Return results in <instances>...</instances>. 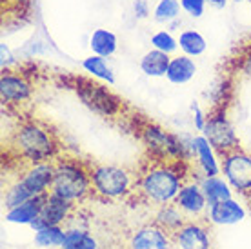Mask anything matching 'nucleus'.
<instances>
[{"instance_id": "f257e3e1", "label": "nucleus", "mask_w": 251, "mask_h": 249, "mask_svg": "<svg viewBox=\"0 0 251 249\" xmlns=\"http://www.w3.org/2000/svg\"><path fill=\"white\" fill-rule=\"evenodd\" d=\"M135 191L127 202L137 200L144 206L160 207L173 202L186 180H189L188 160H175L146 153L138 166Z\"/></svg>"}, {"instance_id": "f03ea898", "label": "nucleus", "mask_w": 251, "mask_h": 249, "mask_svg": "<svg viewBox=\"0 0 251 249\" xmlns=\"http://www.w3.org/2000/svg\"><path fill=\"white\" fill-rule=\"evenodd\" d=\"M9 151L19 160L20 168L53 162L62 155V140L51 124L35 117H25L13 127Z\"/></svg>"}, {"instance_id": "7ed1b4c3", "label": "nucleus", "mask_w": 251, "mask_h": 249, "mask_svg": "<svg viewBox=\"0 0 251 249\" xmlns=\"http://www.w3.org/2000/svg\"><path fill=\"white\" fill-rule=\"evenodd\" d=\"M50 191L75 204L93 199V186L89 178L88 160L62 153L55 160V178H53V186Z\"/></svg>"}, {"instance_id": "20e7f679", "label": "nucleus", "mask_w": 251, "mask_h": 249, "mask_svg": "<svg viewBox=\"0 0 251 249\" xmlns=\"http://www.w3.org/2000/svg\"><path fill=\"white\" fill-rule=\"evenodd\" d=\"M126 117L129 119V125L135 129V135L148 148V153L164 156V158H175V160H189L191 158V153H189V151H193L191 142H189V146H186L176 135L166 131L155 122H151L144 115L133 113V115H126Z\"/></svg>"}, {"instance_id": "39448f33", "label": "nucleus", "mask_w": 251, "mask_h": 249, "mask_svg": "<svg viewBox=\"0 0 251 249\" xmlns=\"http://www.w3.org/2000/svg\"><path fill=\"white\" fill-rule=\"evenodd\" d=\"M88 169L93 186V199H100L106 202L129 200L135 191L137 173L129 171L127 168L88 160Z\"/></svg>"}, {"instance_id": "423d86ee", "label": "nucleus", "mask_w": 251, "mask_h": 249, "mask_svg": "<svg viewBox=\"0 0 251 249\" xmlns=\"http://www.w3.org/2000/svg\"><path fill=\"white\" fill-rule=\"evenodd\" d=\"M64 84L73 89L78 99L95 113H99L106 119L113 117H126V104L124 100L117 97L113 91H109L106 86H102L99 82L88 80L82 76H68Z\"/></svg>"}, {"instance_id": "0eeeda50", "label": "nucleus", "mask_w": 251, "mask_h": 249, "mask_svg": "<svg viewBox=\"0 0 251 249\" xmlns=\"http://www.w3.org/2000/svg\"><path fill=\"white\" fill-rule=\"evenodd\" d=\"M220 158H222V173L226 176L227 184L233 189H237V193L242 195L251 207V155L240 146L239 149Z\"/></svg>"}, {"instance_id": "6e6552de", "label": "nucleus", "mask_w": 251, "mask_h": 249, "mask_svg": "<svg viewBox=\"0 0 251 249\" xmlns=\"http://www.w3.org/2000/svg\"><path fill=\"white\" fill-rule=\"evenodd\" d=\"M171 235L157 222H146L122 233L120 249H171Z\"/></svg>"}, {"instance_id": "1a4fd4ad", "label": "nucleus", "mask_w": 251, "mask_h": 249, "mask_svg": "<svg viewBox=\"0 0 251 249\" xmlns=\"http://www.w3.org/2000/svg\"><path fill=\"white\" fill-rule=\"evenodd\" d=\"M202 133H204V137L207 138V142L211 144V148L219 156H224L240 148L239 137L235 135V129L227 122L224 113L207 115L206 125H204Z\"/></svg>"}, {"instance_id": "9d476101", "label": "nucleus", "mask_w": 251, "mask_h": 249, "mask_svg": "<svg viewBox=\"0 0 251 249\" xmlns=\"http://www.w3.org/2000/svg\"><path fill=\"white\" fill-rule=\"evenodd\" d=\"M211 220L188 218L186 224L171 235L173 248L176 249H213L211 242Z\"/></svg>"}, {"instance_id": "9b49d317", "label": "nucleus", "mask_w": 251, "mask_h": 249, "mask_svg": "<svg viewBox=\"0 0 251 249\" xmlns=\"http://www.w3.org/2000/svg\"><path fill=\"white\" fill-rule=\"evenodd\" d=\"M33 80L29 75L17 68L2 69L0 75V97L2 102L7 106H20L31 99L33 95Z\"/></svg>"}, {"instance_id": "f8f14e48", "label": "nucleus", "mask_w": 251, "mask_h": 249, "mask_svg": "<svg viewBox=\"0 0 251 249\" xmlns=\"http://www.w3.org/2000/svg\"><path fill=\"white\" fill-rule=\"evenodd\" d=\"M76 207L78 204L50 191L46 195L44 206L38 213V217L31 222V225L35 229H42L46 225H64L69 220V217L75 213Z\"/></svg>"}, {"instance_id": "ddd939ff", "label": "nucleus", "mask_w": 251, "mask_h": 249, "mask_svg": "<svg viewBox=\"0 0 251 249\" xmlns=\"http://www.w3.org/2000/svg\"><path fill=\"white\" fill-rule=\"evenodd\" d=\"M15 178L22 182V186L33 197L48 193L51 186H53V178H55V160L53 162L31 164V166L20 168V173Z\"/></svg>"}, {"instance_id": "4468645a", "label": "nucleus", "mask_w": 251, "mask_h": 249, "mask_svg": "<svg viewBox=\"0 0 251 249\" xmlns=\"http://www.w3.org/2000/svg\"><path fill=\"white\" fill-rule=\"evenodd\" d=\"M173 202L182 209L188 218H207L209 204L206 200V195L202 191L201 184L193 182L191 178L184 182Z\"/></svg>"}, {"instance_id": "2eb2a0df", "label": "nucleus", "mask_w": 251, "mask_h": 249, "mask_svg": "<svg viewBox=\"0 0 251 249\" xmlns=\"http://www.w3.org/2000/svg\"><path fill=\"white\" fill-rule=\"evenodd\" d=\"M207 218L215 224H235L244 218V209L239 206V202L227 199L211 204L207 209Z\"/></svg>"}, {"instance_id": "dca6fc26", "label": "nucleus", "mask_w": 251, "mask_h": 249, "mask_svg": "<svg viewBox=\"0 0 251 249\" xmlns=\"http://www.w3.org/2000/svg\"><path fill=\"white\" fill-rule=\"evenodd\" d=\"M191 148H193V155L197 158L199 168L206 176H217L219 174V164L213 156V148L207 142L206 137H195L191 138Z\"/></svg>"}, {"instance_id": "f3484780", "label": "nucleus", "mask_w": 251, "mask_h": 249, "mask_svg": "<svg viewBox=\"0 0 251 249\" xmlns=\"http://www.w3.org/2000/svg\"><path fill=\"white\" fill-rule=\"evenodd\" d=\"M197 73V64H195L193 56L189 55H176L171 56L170 68H168V73H166V78L171 82V84H186L195 76Z\"/></svg>"}, {"instance_id": "a211bd4d", "label": "nucleus", "mask_w": 251, "mask_h": 249, "mask_svg": "<svg viewBox=\"0 0 251 249\" xmlns=\"http://www.w3.org/2000/svg\"><path fill=\"white\" fill-rule=\"evenodd\" d=\"M188 217L184 215V211L176 206L175 202H170V204H164V206L157 207V213H155V220L164 231H168L170 235H173L180 225L186 224Z\"/></svg>"}, {"instance_id": "6ab92c4d", "label": "nucleus", "mask_w": 251, "mask_h": 249, "mask_svg": "<svg viewBox=\"0 0 251 249\" xmlns=\"http://www.w3.org/2000/svg\"><path fill=\"white\" fill-rule=\"evenodd\" d=\"M48 193H50V191H48ZM48 193L38 195V197H35V199L27 200V202H24V204H20V206L9 209L7 215H6V218L9 220V222L31 224L33 220L38 217V213H40L42 206H44V200H46V195Z\"/></svg>"}, {"instance_id": "aec40b11", "label": "nucleus", "mask_w": 251, "mask_h": 249, "mask_svg": "<svg viewBox=\"0 0 251 249\" xmlns=\"http://www.w3.org/2000/svg\"><path fill=\"white\" fill-rule=\"evenodd\" d=\"M171 56L164 51L151 50L140 58V69L148 76H166L170 68Z\"/></svg>"}, {"instance_id": "412c9836", "label": "nucleus", "mask_w": 251, "mask_h": 249, "mask_svg": "<svg viewBox=\"0 0 251 249\" xmlns=\"http://www.w3.org/2000/svg\"><path fill=\"white\" fill-rule=\"evenodd\" d=\"M89 46H91V51L93 55L99 56H111L115 55L117 51V35L107 29H95L91 33V38H89Z\"/></svg>"}, {"instance_id": "4be33fe9", "label": "nucleus", "mask_w": 251, "mask_h": 249, "mask_svg": "<svg viewBox=\"0 0 251 249\" xmlns=\"http://www.w3.org/2000/svg\"><path fill=\"white\" fill-rule=\"evenodd\" d=\"M66 229V238L60 249H100L99 242L89 235L88 229L82 227H64Z\"/></svg>"}, {"instance_id": "5701e85b", "label": "nucleus", "mask_w": 251, "mask_h": 249, "mask_svg": "<svg viewBox=\"0 0 251 249\" xmlns=\"http://www.w3.org/2000/svg\"><path fill=\"white\" fill-rule=\"evenodd\" d=\"M201 187L204 195H206L207 204H217V202H222V200L231 199V191H229V186L227 182H224L219 176H206L201 180Z\"/></svg>"}, {"instance_id": "b1692460", "label": "nucleus", "mask_w": 251, "mask_h": 249, "mask_svg": "<svg viewBox=\"0 0 251 249\" xmlns=\"http://www.w3.org/2000/svg\"><path fill=\"white\" fill-rule=\"evenodd\" d=\"M176 40H178V48L182 50L184 55L189 56H201L207 48L206 38L195 29H184Z\"/></svg>"}, {"instance_id": "393cba45", "label": "nucleus", "mask_w": 251, "mask_h": 249, "mask_svg": "<svg viewBox=\"0 0 251 249\" xmlns=\"http://www.w3.org/2000/svg\"><path fill=\"white\" fill-rule=\"evenodd\" d=\"M66 229L62 225H46L42 229H37L35 244L40 248H62Z\"/></svg>"}, {"instance_id": "a878e982", "label": "nucleus", "mask_w": 251, "mask_h": 249, "mask_svg": "<svg viewBox=\"0 0 251 249\" xmlns=\"http://www.w3.org/2000/svg\"><path fill=\"white\" fill-rule=\"evenodd\" d=\"M82 68L86 69L88 73H91L93 76H97V78L106 80L107 84H115L113 71H111V68L106 64L104 56L91 55V56H88V58H84V60H82Z\"/></svg>"}, {"instance_id": "bb28decb", "label": "nucleus", "mask_w": 251, "mask_h": 249, "mask_svg": "<svg viewBox=\"0 0 251 249\" xmlns=\"http://www.w3.org/2000/svg\"><path fill=\"white\" fill-rule=\"evenodd\" d=\"M180 0H158V4L153 9V19L160 24H171L180 17Z\"/></svg>"}, {"instance_id": "cd10ccee", "label": "nucleus", "mask_w": 251, "mask_h": 249, "mask_svg": "<svg viewBox=\"0 0 251 249\" xmlns=\"http://www.w3.org/2000/svg\"><path fill=\"white\" fill-rule=\"evenodd\" d=\"M33 0H2V15H4V22L6 19H17L20 20L25 17L29 9H31Z\"/></svg>"}, {"instance_id": "c85d7f7f", "label": "nucleus", "mask_w": 251, "mask_h": 249, "mask_svg": "<svg viewBox=\"0 0 251 249\" xmlns=\"http://www.w3.org/2000/svg\"><path fill=\"white\" fill-rule=\"evenodd\" d=\"M151 46H153V50L164 51V53L171 55L178 50V40L170 31H157L151 37Z\"/></svg>"}, {"instance_id": "c756f323", "label": "nucleus", "mask_w": 251, "mask_h": 249, "mask_svg": "<svg viewBox=\"0 0 251 249\" xmlns=\"http://www.w3.org/2000/svg\"><path fill=\"white\" fill-rule=\"evenodd\" d=\"M206 2L207 0H180L182 11L188 13L193 19H201L204 11H206Z\"/></svg>"}, {"instance_id": "7c9ffc66", "label": "nucleus", "mask_w": 251, "mask_h": 249, "mask_svg": "<svg viewBox=\"0 0 251 249\" xmlns=\"http://www.w3.org/2000/svg\"><path fill=\"white\" fill-rule=\"evenodd\" d=\"M133 13H135V17L140 20L148 19L151 13L148 0H133Z\"/></svg>"}, {"instance_id": "2f4dec72", "label": "nucleus", "mask_w": 251, "mask_h": 249, "mask_svg": "<svg viewBox=\"0 0 251 249\" xmlns=\"http://www.w3.org/2000/svg\"><path fill=\"white\" fill-rule=\"evenodd\" d=\"M0 51H2V69L13 68L15 60H13V56H11V53H9V50H7L6 44H2V46H0Z\"/></svg>"}, {"instance_id": "473e14b6", "label": "nucleus", "mask_w": 251, "mask_h": 249, "mask_svg": "<svg viewBox=\"0 0 251 249\" xmlns=\"http://www.w3.org/2000/svg\"><path fill=\"white\" fill-rule=\"evenodd\" d=\"M193 111H195V125H197V129L204 131V125H206L207 117H204V113L201 111V107L197 106V104L193 106Z\"/></svg>"}, {"instance_id": "72a5a7b5", "label": "nucleus", "mask_w": 251, "mask_h": 249, "mask_svg": "<svg viewBox=\"0 0 251 249\" xmlns=\"http://www.w3.org/2000/svg\"><path fill=\"white\" fill-rule=\"evenodd\" d=\"M207 2L213 7H217V9H222V7H226V4H227V0H207Z\"/></svg>"}, {"instance_id": "f704fd0d", "label": "nucleus", "mask_w": 251, "mask_h": 249, "mask_svg": "<svg viewBox=\"0 0 251 249\" xmlns=\"http://www.w3.org/2000/svg\"><path fill=\"white\" fill-rule=\"evenodd\" d=\"M235 2H242V0H235Z\"/></svg>"}]
</instances>
